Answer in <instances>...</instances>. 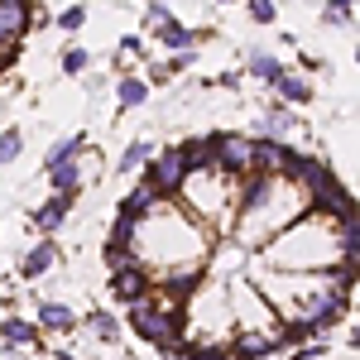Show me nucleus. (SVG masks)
I'll list each match as a JSON object with an SVG mask.
<instances>
[{"instance_id": "bb28decb", "label": "nucleus", "mask_w": 360, "mask_h": 360, "mask_svg": "<svg viewBox=\"0 0 360 360\" xmlns=\"http://www.w3.org/2000/svg\"><path fill=\"white\" fill-rule=\"evenodd\" d=\"M250 15H255V20H259V25H274V0H250Z\"/></svg>"}, {"instance_id": "f3484780", "label": "nucleus", "mask_w": 360, "mask_h": 360, "mask_svg": "<svg viewBox=\"0 0 360 360\" xmlns=\"http://www.w3.org/2000/svg\"><path fill=\"white\" fill-rule=\"evenodd\" d=\"M135 231H139V217H130V212L120 207V212H115V221H111L106 245H135Z\"/></svg>"}, {"instance_id": "9b49d317", "label": "nucleus", "mask_w": 360, "mask_h": 360, "mask_svg": "<svg viewBox=\"0 0 360 360\" xmlns=\"http://www.w3.org/2000/svg\"><path fill=\"white\" fill-rule=\"evenodd\" d=\"M29 29V5H0V39L20 44Z\"/></svg>"}, {"instance_id": "412c9836", "label": "nucleus", "mask_w": 360, "mask_h": 360, "mask_svg": "<svg viewBox=\"0 0 360 360\" xmlns=\"http://www.w3.org/2000/svg\"><path fill=\"white\" fill-rule=\"evenodd\" d=\"M86 327L96 332V341H106V346H115V336H120V322H115L111 312H91V317H86Z\"/></svg>"}, {"instance_id": "c756f323", "label": "nucleus", "mask_w": 360, "mask_h": 360, "mask_svg": "<svg viewBox=\"0 0 360 360\" xmlns=\"http://www.w3.org/2000/svg\"><path fill=\"white\" fill-rule=\"evenodd\" d=\"M53 360H72V356H53Z\"/></svg>"}, {"instance_id": "393cba45", "label": "nucleus", "mask_w": 360, "mask_h": 360, "mask_svg": "<svg viewBox=\"0 0 360 360\" xmlns=\"http://www.w3.org/2000/svg\"><path fill=\"white\" fill-rule=\"evenodd\" d=\"M82 20H86L82 5H68V10L58 15V29H68V34H72V29H82Z\"/></svg>"}, {"instance_id": "423d86ee", "label": "nucleus", "mask_w": 360, "mask_h": 360, "mask_svg": "<svg viewBox=\"0 0 360 360\" xmlns=\"http://www.w3.org/2000/svg\"><path fill=\"white\" fill-rule=\"evenodd\" d=\"M68 212H72V193L49 197L44 207H34V231H39V236H53L58 226L68 221Z\"/></svg>"}, {"instance_id": "cd10ccee", "label": "nucleus", "mask_w": 360, "mask_h": 360, "mask_svg": "<svg viewBox=\"0 0 360 360\" xmlns=\"http://www.w3.org/2000/svg\"><path fill=\"white\" fill-rule=\"evenodd\" d=\"M322 351H327L322 341H312V346H298V360H317V356H322Z\"/></svg>"}, {"instance_id": "1a4fd4ad", "label": "nucleus", "mask_w": 360, "mask_h": 360, "mask_svg": "<svg viewBox=\"0 0 360 360\" xmlns=\"http://www.w3.org/2000/svg\"><path fill=\"white\" fill-rule=\"evenodd\" d=\"M149 39H159V44H168V49H193V39H202V34H188V25H178L173 15L168 20H159V25H149Z\"/></svg>"}, {"instance_id": "a878e982", "label": "nucleus", "mask_w": 360, "mask_h": 360, "mask_svg": "<svg viewBox=\"0 0 360 360\" xmlns=\"http://www.w3.org/2000/svg\"><path fill=\"white\" fill-rule=\"evenodd\" d=\"M63 72H68V77L86 72V53H82V49H68V53H63Z\"/></svg>"}, {"instance_id": "b1692460", "label": "nucleus", "mask_w": 360, "mask_h": 360, "mask_svg": "<svg viewBox=\"0 0 360 360\" xmlns=\"http://www.w3.org/2000/svg\"><path fill=\"white\" fill-rule=\"evenodd\" d=\"M149 154H154V149H149V139H135V144L120 154V168H125V173H130V168H144V159H149Z\"/></svg>"}, {"instance_id": "7ed1b4c3", "label": "nucleus", "mask_w": 360, "mask_h": 360, "mask_svg": "<svg viewBox=\"0 0 360 360\" xmlns=\"http://www.w3.org/2000/svg\"><path fill=\"white\" fill-rule=\"evenodd\" d=\"M293 159V149L283 139H255V159H250V173H264V178H283V168Z\"/></svg>"}, {"instance_id": "ddd939ff", "label": "nucleus", "mask_w": 360, "mask_h": 360, "mask_svg": "<svg viewBox=\"0 0 360 360\" xmlns=\"http://www.w3.org/2000/svg\"><path fill=\"white\" fill-rule=\"evenodd\" d=\"M274 91H278V101H283V106H303L307 96H312V82L298 77V72H283V77L274 82Z\"/></svg>"}, {"instance_id": "dca6fc26", "label": "nucleus", "mask_w": 360, "mask_h": 360, "mask_svg": "<svg viewBox=\"0 0 360 360\" xmlns=\"http://www.w3.org/2000/svg\"><path fill=\"white\" fill-rule=\"evenodd\" d=\"M44 173H49V183H53L58 193H72V197H77V188H82L77 159H68V164H53V168H44Z\"/></svg>"}, {"instance_id": "20e7f679", "label": "nucleus", "mask_w": 360, "mask_h": 360, "mask_svg": "<svg viewBox=\"0 0 360 360\" xmlns=\"http://www.w3.org/2000/svg\"><path fill=\"white\" fill-rule=\"evenodd\" d=\"M58 264H63V250H58L53 240L44 236V240H39V245L29 250L25 259H20V274H25V278H44L49 269H58Z\"/></svg>"}, {"instance_id": "39448f33", "label": "nucleus", "mask_w": 360, "mask_h": 360, "mask_svg": "<svg viewBox=\"0 0 360 360\" xmlns=\"http://www.w3.org/2000/svg\"><path fill=\"white\" fill-rule=\"evenodd\" d=\"M149 293H154V278L144 274V269L111 274V298H120V303H139V298H149Z\"/></svg>"}, {"instance_id": "aec40b11", "label": "nucleus", "mask_w": 360, "mask_h": 360, "mask_svg": "<svg viewBox=\"0 0 360 360\" xmlns=\"http://www.w3.org/2000/svg\"><path fill=\"white\" fill-rule=\"evenodd\" d=\"M106 269H111V274L139 269V250L135 245H106Z\"/></svg>"}, {"instance_id": "c85d7f7f", "label": "nucleus", "mask_w": 360, "mask_h": 360, "mask_svg": "<svg viewBox=\"0 0 360 360\" xmlns=\"http://www.w3.org/2000/svg\"><path fill=\"white\" fill-rule=\"evenodd\" d=\"M0 5H29V0H0Z\"/></svg>"}, {"instance_id": "a211bd4d", "label": "nucleus", "mask_w": 360, "mask_h": 360, "mask_svg": "<svg viewBox=\"0 0 360 360\" xmlns=\"http://www.w3.org/2000/svg\"><path fill=\"white\" fill-rule=\"evenodd\" d=\"M250 77H259L264 86H274L278 77H283V63H278L274 53H255L250 58Z\"/></svg>"}, {"instance_id": "6ab92c4d", "label": "nucleus", "mask_w": 360, "mask_h": 360, "mask_svg": "<svg viewBox=\"0 0 360 360\" xmlns=\"http://www.w3.org/2000/svg\"><path fill=\"white\" fill-rule=\"evenodd\" d=\"M82 149H86V139H82V135H68V139H58L53 149L44 154V168H53V164H68V159H77Z\"/></svg>"}, {"instance_id": "5701e85b", "label": "nucleus", "mask_w": 360, "mask_h": 360, "mask_svg": "<svg viewBox=\"0 0 360 360\" xmlns=\"http://www.w3.org/2000/svg\"><path fill=\"white\" fill-rule=\"evenodd\" d=\"M351 15H356V0H327V10H322L327 25H351Z\"/></svg>"}, {"instance_id": "0eeeda50", "label": "nucleus", "mask_w": 360, "mask_h": 360, "mask_svg": "<svg viewBox=\"0 0 360 360\" xmlns=\"http://www.w3.org/2000/svg\"><path fill=\"white\" fill-rule=\"evenodd\" d=\"M278 351V336L269 332H245L240 341H231V360H264Z\"/></svg>"}, {"instance_id": "4be33fe9", "label": "nucleus", "mask_w": 360, "mask_h": 360, "mask_svg": "<svg viewBox=\"0 0 360 360\" xmlns=\"http://www.w3.org/2000/svg\"><path fill=\"white\" fill-rule=\"evenodd\" d=\"M20 149H25V135H20V130H0V168L15 164V159H20Z\"/></svg>"}, {"instance_id": "6e6552de", "label": "nucleus", "mask_w": 360, "mask_h": 360, "mask_svg": "<svg viewBox=\"0 0 360 360\" xmlns=\"http://www.w3.org/2000/svg\"><path fill=\"white\" fill-rule=\"evenodd\" d=\"M293 130H298V115L288 111L283 101H278V106H269V111L259 115V139H288Z\"/></svg>"}, {"instance_id": "9d476101", "label": "nucleus", "mask_w": 360, "mask_h": 360, "mask_svg": "<svg viewBox=\"0 0 360 360\" xmlns=\"http://www.w3.org/2000/svg\"><path fill=\"white\" fill-rule=\"evenodd\" d=\"M77 317L68 303H39V332H72Z\"/></svg>"}, {"instance_id": "f8f14e48", "label": "nucleus", "mask_w": 360, "mask_h": 360, "mask_svg": "<svg viewBox=\"0 0 360 360\" xmlns=\"http://www.w3.org/2000/svg\"><path fill=\"white\" fill-rule=\"evenodd\" d=\"M0 341L5 346H39V327L25 322V317H5L0 322Z\"/></svg>"}, {"instance_id": "f257e3e1", "label": "nucleus", "mask_w": 360, "mask_h": 360, "mask_svg": "<svg viewBox=\"0 0 360 360\" xmlns=\"http://www.w3.org/2000/svg\"><path fill=\"white\" fill-rule=\"evenodd\" d=\"M144 164H149V173H144V183H149L154 193L178 197V188H183V178H188V159H183V144H178V149H159V154H149Z\"/></svg>"}, {"instance_id": "2eb2a0df", "label": "nucleus", "mask_w": 360, "mask_h": 360, "mask_svg": "<svg viewBox=\"0 0 360 360\" xmlns=\"http://www.w3.org/2000/svg\"><path fill=\"white\" fill-rule=\"evenodd\" d=\"M159 202H164V193H154V188H149V183H139L135 193L125 197V202H120V207H125V212H130V217H139V221H144V217H149V212H154V207H159Z\"/></svg>"}, {"instance_id": "f03ea898", "label": "nucleus", "mask_w": 360, "mask_h": 360, "mask_svg": "<svg viewBox=\"0 0 360 360\" xmlns=\"http://www.w3.org/2000/svg\"><path fill=\"white\" fill-rule=\"evenodd\" d=\"M250 159H255V139L250 135H221L217 139V168L221 173L240 178V173H250Z\"/></svg>"}, {"instance_id": "4468645a", "label": "nucleus", "mask_w": 360, "mask_h": 360, "mask_svg": "<svg viewBox=\"0 0 360 360\" xmlns=\"http://www.w3.org/2000/svg\"><path fill=\"white\" fill-rule=\"evenodd\" d=\"M115 101H120V111L144 106V101H149V82H144V77H120V82H115Z\"/></svg>"}]
</instances>
